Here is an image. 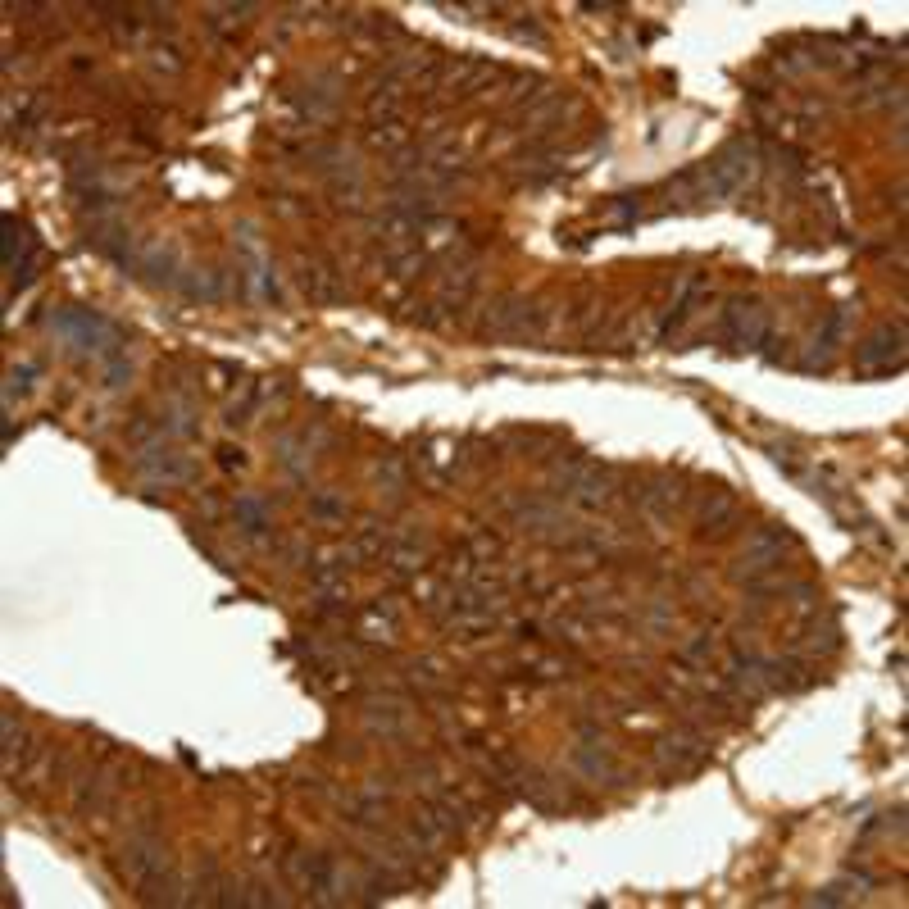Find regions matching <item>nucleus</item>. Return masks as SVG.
<instances>
[{
    "label": "nucleus",
    "instance_id": "393cba45",
    "mask_svg": "<svg viewBox=\"0 0 909 909\" xmlns=\"http://www.w3.org/2000/svg\"><path fill=\"white\" fill-rule=\"evenodd\" d=\"M310 510L319 514V519H337V514H346V505H341L337 496H319V500L310 505Z\"/></svg>",
    "mask_w": 909,
    "mask_h": 909
},
{
    "label": "nucleus",
    "instance_id": "1a4fd4ad",
    "mask_svg": "<svg viewBox=\"0 0 909 909\" xmlns=\"http://www.w3.org/2000/svg\"><path fill=\"white\" fill-rule=\"evenodd\" d=\"M655 760H660V769H669V773H691L700 760H705V741L687 728L669 732V737L655 746Z\"/></svg>",
    "mask_w": 909,
    "mask_h": 909
},
{
    "label": "nucleus",
    "instance_id": "39448f33",
    "mask_svg": "<svg viewBox=\"0 0 909 909\" xmlns=\"http://www.w3.org/2000/svg\"><path fill=\"white\" fill-rule=\"evenodd\" d=\"M487 332H496V337H528V332H541V310L528 296H500L487 310Z\"/></svg>",
    "mask_w": 909,
    "mask_h": 909
},
{
    "label": "nucleus",
    "instance_id": "f257e3e1",
    "mask_svg": "<svg viewBox=\"0 0 909 909\" xmlns=\"http://www.w3.org/2000/svg\"><path fill=\"white\" fill-rule=\"evenodd\" d=\"M791 546H796V537H791L782 523H764V528L746 541V550L737 555V569H732V578H741V582L764 578V573L778 569L782 555H787Z\"/></svg>",
    "mask_w": 909,
    "mask_h": 909
},
{
    "label": "nucleus",
    "instance_id": "2eb2a0df",
    "mask_svg": "<svg viewBox=\"0 0 909 909\" xmlns=\"http://www.w3.org/2000/svg\"><path fill=\"white\" fill-rule=\"evenodd\" d=\"M400 100H405V96H400V87H396V82H387V87H378V91H373V96H369V105H364V110H369V119H373V123H378V119L396 123V114H400Z\"/></svg>",
    "mask_w": 909,
    "mask_h": 909
},
{
    "label": "nucleus",
    "instance_id": "a878e982",
    "mask_svg": "<svg viewBox=\"0 0 909 909\" xmlns=\"http://www.w3.org/2000/svg\"><path fill=\"white\" fill-rule=\"evenodd\" d=\"M219 464H223V469H246V455H241V450H232V446H223L219 450Z\"/></svg>",
    "mask_w": 909,
    "mask_h": 909
},
{
    "label": "nucleus",
    "instance_id": "b1692460",
    "mask_svg": "<svg viewBox=\"0 0 909 909\" xmlns=\"http://www.w3.org/2000/svg\"><path fill=\"white\" fill-rule=\"evenodd\" d=\"M846 887H841V882H832V887H823V891H814L810 896V905H846Z\"/></svg>",
    "mask_w": 909,
    "mask_h": 909
},
{
    "label": "nucleus",
    "instance_id": "20e7f679",
    "mask_svg": "<svg viewBox=\"0 0 909 909\" xmlns=\"http://www.w3.org/2000/svg\"><path fill=\"white\" fill-rule=\"evenodd\" d=\"M737 523V491L714 482L705 496H700V510H696V537L700 541H719L728 537V528Z\"/></svg>",
    "mask_w": 909,
    "mask_h": 909
},
{
    "label": "nucleus",
    "instance_id": "aec40b11",
    "mask_svg": "<svg viewBox=\"0 0 909 909\" xmlns=\"http://www.w3.org/2000/svg\"><path fill=\"white\" fill-rule=\"evenodd\" d=\"M364 719H369V728L373 732H400V710L396 705H369V710H364Z\"/></svg>",
    "mask_w": 909,
    "mask_h": 909
},
{
    "label": "nucleus",
    "instance_id": "f3484780",
    "mask_svg": "<svg viewBox=\"0 0 909 909\" xmlns=\"http://www.w3.org/2000/svg\"><path fill=\"white\" fill-rule=\"evenodd\" d=\"M405 141H410V132L400 128V119L396 123H373V128H369V146L373 150H405Z\"/></svg>",
    "mask_w": 909,
    "mask_h": 909
},
{
    "label": "nucleus",
    "instance_id": "7ed1b4c3",
    "mask_svg": "<svg viewBox=\"0 0 909 909\" xmlns=\"http://www.w3.org/2000/svg\"><path fill=\"white\" fill-rule=\"evenodd\" d=\"M50 328L60 332V337H69L73 346H82V350H119V341H123L114 323H105L91 310H60L55 319H50Z\"/></svg>",
    "mask_w": 909,
    "mask_h": 909
},
{
    "label": "nucleus",
    "instance_id": "4468645a",
    "mask_svg": "<svg viewBox=\"0 0 909 909\" xmlns=\"http://www.w3.org/2000/svg\"><path fill=\"white\" fill-rule=\"evenodd\" d=\"M573 764H578L587 778H623V769L614 764L610 750H596V746H578V755H573Z\"/></svg>",
    "mask_w": 909,
    "mask_h": 909
},
{
    "label": "nucleus",
    "instance_id": "412c9836",
    "mask_svg": "<svg viewBox=\"0 0 909 909\" xmlns=\"http://www.w3.org/2000/svg\"><path fill=\"white\" fill-rule=\"evenodd\" d=\"M805 646H810V650H823V655H828V650H837V646H841V641H837V619L828 614V619H823V628L814 623L810 637H805Z\"/></svg>",
    "mask_w": 909,
    "mask_h": 909
},
{
    "label": "nucleus",
    "instance_id": "4be33fe9",
    "mask_svg": "<svg viewBox=\"0 0 909 909\" xmlns=\"http://www.w3.org/2000/svg\"><path fill=\"white\" fill-rule=\"evenodd\" d=\"M423 264H428V255H423L419 246H414V250H400V255H391V269H396L400 278H414V273H419Z\"/></svg>",
    "mask_w": 909,
    "mask_h": 909
},
{
    "label": "nucleus",
    "instance_id": "f03ea898",
    "mask_svg": "<svg viewBox=\"0 0 909 909\" xmlns=\"http://www.w3.org/2000/svg\"><path fill=\"white\" fill-rule=\"evenodd\" d=\"M900 364H905V328H900V323H878V328L855 346V369H860L864 378L896 373Z\"/></svg>",
    "mask_w": 909,
    "mask_h": 909
},
{
    "label": "nucleus",
    "instance_id": "423d86ee",
    "mask_svg": "<svg viewBox=\"0 0 909 909\" xmlns=\"http://www.w3.org/2000/svg\"><path fill=\"white\" fill-rule=\"evenodd\" d=\"M723 337L732 341V350H755L769 337V314L755 310L750 300H728L723 310Z\"/></svg>",
    "mask_w": 909,
    "mask_h": 909
},
{
    "label": "nucleus",
    "instance_id": "ddd939ff",
    "mask_svg": "<svg viewBox=\"0 0 909 909\" xmlns=\"http://www.w3.org/2000/svg\"><path fill=\"white\" fill-rule=\"evenodd\" d=\"M760 678H764V687H773V691H800L805 687V664L796 660V655H782V660H764L760 664Z\"/></svg>",
    "mask_w": 909,
    "mask_h": 909
},
{
    "label": "nucleus",
    "instance_id": "5701e85b",
    "mask_svg": "<svg viewBox=\"0 0 909 909\" xmlns=\"http://www.w3.org/2000/svg\"><path fill=\"white\" fill-rule=\"evenodd\" d=\"M705 655H714V637H710V632H696V641H687V646H682V660L700 664Z\"/></svg>",
    "mask_w": 909,
    "mask_h": 909
},
{
    "label": "nucleus",
    "instance_id": "dca6fc26",
    "mask_svg": "<svg viewBox=\"0 0 909 909\" xmlns=\"http://www.w3.org/2000/svg\"><path fill=\"white\" fill-rule=\"evenodd\" d=\"M178 287L187 291L191 300H219L223 296V282H219V273H214V269H200V278H182Z\"/></svg>",
    "mask_w": 909,
    "mask_h": 909
},
{
    "label": "nucleus",
    "instance_id": "6ab92c4d",
    "mask_svg": "<svg viewBox=\"0 0 909 909\" xmlns=\"http://www.w3.org/2000/svg\"><path fill=\"white\" fill-rule=\"evenodd\" d=\"M378 482L387 487V496H400V491H405V464H400V455H387V460L378 464Z\"/></svg>",
    "mask_w": 909,
    "mask_h": 909
},
{
    "label": "nucleus",
    "instance_id": "f8f14e48",
    "mask_svg": "<svg viewBox=\"0 0 909 909\" xmlns=\"http://www.w3.org/2000/svg\"><path fill=\"white\" fill-rule=\"evenodd\" d=\"M300 291L314 300V305H332V300L341 296V287H337V273L328 269L323 260H300Z\"/></svg>",
    "mask_w": 909,
    "mask_h": 909
},
{
    "label": "nucleus",
    "instance_id": "0eeeda50",
    "mask_svg": "<svg viewBox=\"0 0 909 909\" xmlns=\"http://www.w3.org/2000/svg\"><path fill=\"white\" fill-rule=\"evenodd\" d=\"M160 869H169V850L160 846V837H150V832L128 837V846H123V873L132 878V887H141L150 873H160Z\"/></svg>",
    "mask_w": 909,
    "mask_h": 909
},
{
    "label": "nucleus",
    "instance_id": "6e6552de",
    "mask_svg": "<svg viewBox=\"0 0 909 909\" xmlns=\"http://www.w3.org/2000/svg\"><path fill=\"white\" fill-rule=\"evenodd\" d=\"M137 469L146 473L150 482H191V478H196V464H191V455L160 446V441L141 450V455H137Z\"/></svg>",
    "mask_w": 909,
    "mask_h": 909
},
{
    "label": "nucleus",
    "instance_id": "9b49d317",
    "mask_svg": "<svg viewBox=\"0 0 909 909\" xmlns=\"http://www.w3.org/2000/svg\"><path fill=\"white\" fill-rule=\"evenodd\" d=\"M137 273H146L155 287H178L182 273H178V250L164 246V241H155V246H146L137 255Z\"/></svg>",
    "mask_w": 909,
    "mask_h": 909
},
{
    "label": "nucleus",
    "instance_id": "a211bd4d",
    "mask_svg": "<svg viewBox=\"0 0 909 909\" xmlns=\"http://www.w3.org/2000/svg\"><path fill=\"white\" fill-rule=\"evenodd\" d=\"M237 519L246 523V532H260V528H269V505H264L260 496H241L237 500Z\"/></svg>",
    "mask_w": 909,
    "mask_h": 909
},
{
    "label": "nucleus",
    "instance_id": "9d476101",
    "mask_svg": "<svg viewBox=\"0 0 909 909\" xmlns=\"http://www.w3.org/2000/svg\"><path fill=\"white\" fill-rule=\"evenodd\" d=\"M569 496H573V505H582V510H600V505H610V500H614V469L587 464L582 478L569 487Z\"/></svg>",
    "mask_w": 909,
    "mask_h": 909
}]
</instances>
